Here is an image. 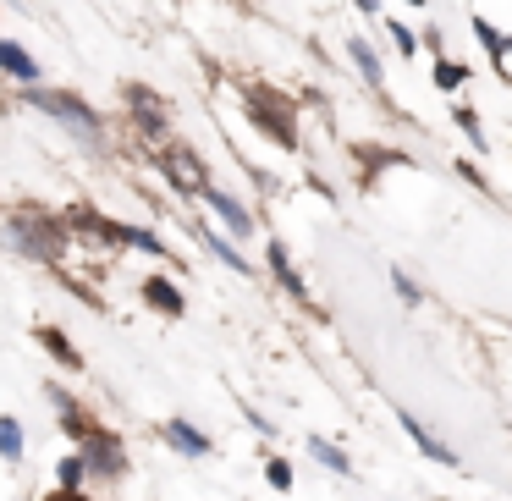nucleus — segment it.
Instances as JSON below:
<instances>
[{
    "mask_svg": "<svg viewBox=\"0 0 512 501\" xmlns=\"http://www.w3.org/2000/svg\"><path fill=\"white\" fill-rule=\"evenodd\" d=\"M28 105H39V111H50L56 122H67L72 133L83 138V144H100V116H94L89 105L78 100V94H50V89H34V94H28Z\"/></svg>",
    "mask_w": 512,
    "mask_h": 501,
    "instance_id": "1",
    "label": "nucleus"
},
{
    "mask_svg": "<svg viewBox=\"0 0 512 501\" xmlns=\"http://www.w3.org/2000/svg\"><path fill=\"white\" fill-rule=\"evenodd\" d=\"M6 243L23 248V254H34V259H56L61 254V226L56 221H28V215H17V221H6Z\"/></svg>",
    "mask_w": 512,
    "mask_h": 501,
    "instance_id": "2",
    "label": "nucleus"
},
{
    "mask_svg": "<svg viewBox=\"0 0 512 501\" xmlns=\"http://www.w3.org/2000/svg\"><path fill=\"white\" fill-rule=\"evenodd\" d=\"M248 122H254L259 133H270L281 149H292V144H298V127H292V111H287L281 100H270L265 89H254V94H248Z\"/></svg>",
    "mask_w": 512,
    "mask_h": 501,
    "instance_id": "3",
    "label": "nucleus"
},
{
    "mask_svg": "<svg viewBox=\"0 0 512 501\" xmlns=\"http://www.w3.org/2000/svg\"><path fill=\"white\" fill-rule=\"evenodd\" d=\"M78 457H83V468H89L94 479H122L127 474V452H122V441H111V435H89Z\"/></svg>",
    "mask_w": 512,
    "mask_h": 501,
    "instance_id": "4",
    "label": "nucleus"
},
{
    "mask_svg": "<svg viewBox=\"0 0 512 501\" xmlns=\"http://www.w3.org/2000/svg\"><path fill=\"white\" fill-rule=\"evenodd\" d=\"M160 166H166L171 188H182V193H204V188H210V177H204L199 155H193V149H182V144H171L166 155H160Z\"/></svg>",
    "mask_w": 512,
    "mask_h": 501,
    "instance_id": "5",
    "label": "nucleus"
},
{
    "mask_svg": "<svg viewBox=\"0 0 512 501\" xmlns=\"http://www.w3.org/2000/svg\"><path fill=\"white\" fill-rule=\"evenodd\" d=\"M127 105H133V116H138V122H144L149 144H166V105H160V100H155V94H149V89H138V83H133V89H127Z\"/></svg>",
    "mask_w": 512,
    "mask_h": 501,
    "instance_id": "6",
    "label": "nucleus"
},
{
    "mask_svg": "<svg viewBox=\"0 0 512 501\" xmlns=\"http://www.w3.org/2000/svg\"><path fill=\"white\" fill-rule=\"evenodd\" d=\"M199 199L210 204L215 215H221V221H226V232H232V237H248V232H254V215H248L243 204L232 199V193H221V188H204Z\"/></svg>",
    "mask_w": 512,
    "mask_h": 501,
    "instance_id": "7",
    "label": "nucleus"
},
{
    "mask_svg": "<svg viewBox=\"0 0 512 501\" xmlns=\"http://www.w3.org/2000/svg\"><path fill=\"white\" fill-rule=\"evenodd\" d=\"M397 419H402V430H408V441L419 446L424 457H435V463L457 468V452H452V446H446V441H441V435H435V430H424V424L413 419V413H397Z\"/></svg>",
    "mask_w": 512,
    "mask_h": 501,
    "instance_id": "8",
    "label": "nucleus"
},
{
    "mask_svg": "<svg viewBox=\"0 0 512 501\" xmlns=\"http://www.w3.org/2000/svg\"><path fill=\"white\" fill-rule=\"evenodd\" d=\"M347 56H353V67L364 72V83L375 94H386V67H380V50L369 45V39H347Z\"/></svg>",
    "mask_w": 512,
    "mask_h": 501,
    "instance_id": "9",
    "label": "nucleus"
},
{
    "mask_svg": "<svg viewBox=\"0 0 512 501\" xmlns=\"http://www.w3.org/2000/svg\"><path fill=\"white\" fill-rule=\"evenodd\" d=\"M265 259H270V270H276V281H281V287H287L292 298H298L303 309H309V287H303V276L292 270V254H287V248H281V243H270V248H265Z\"/></svg>",
    "mask_w": 512,
    "mask_h": 501,
    "instance_id": "10",
    "label": "nucleus"
},
{
    "mask_svg": "<svg viewBox=\"0 0 512 501\" xmlns=\"http://www.w3.org/2000/svg\"><path fill=\"white\" fill-rule=\"evenodd\" d=\"M0 72L17 83H39V61L28 56L23 45H12V39H0Z\"/></svg>",
    "mask_w": 512,
    "mask_h": 501,
    "instance_id": "11",
    "label": "nucleus"
},
{
    "mask_svg": "<svg viewBox=\"0 0 512 501\" xmlns=\"http://www.w3.org/2000/svg\"><path fill=\"white\" fill-rule=\"evenodd\" d=\"M144 303H149V309H160V314H182V309H188V303H182V292L171 287L166 276H149L144 281Z\"/></svg>",
    "mask_w": 512,
    "mask_h": 501,
    "instance_id": "12",
    "label": "nucleus"
},
{
    "mask_svg": "<svg viewBox=\"0 0 512 501\" xmlns=\"http://www.w3.org/2000/svg\"><path fill=\"white\" fill-rule=\"evenodd\" d=\"M166 441L177 446L182 457H204V452H210V435L193 430V424H182V419H171V424H166Z\"/></svg>",
    "mask_w": 512,
    "mask_h": 501,
    "instance_id": "13",
    "label": "nucleus"
},
{
    "mask_svg": "<svg viewBox=\"0 0 512 501\" xmlns=\"http://www.w3.org/2000/svg\"><path fill=\"white\" fill-rule=\"evenodd\" d=\"M199 243H204V248H210V254H215V259H221V265H226V270H237V276H254V270H248V259H243V254H237V248H232V243H226V237H221V232H210V226H199Z\"/></svg>",
    "mask_w": 512,
    "mask_h": 501,
    "instance_id": "14",
    "label": "nucleus"
},
{
    "mask_svg": "<svg viewBox=\"0 0 512 501\" xmlns=\"http://www.w3.org/2000/svg\"><path fill=\"white\" fill-rule=\"evenodd\" d=\"M309 452H314V463H325L331 474H353V457H347L336 441H325V435H309Z\"/></svg>",
    "mask_w": 512,
    "mask_h": 501,
    "instance_id": "15",
    "label": "nucleus"
},
{
    "mask_svg": "<svg viewBox=\"0 0 512 501\" xmlns=\"http://www.w3.org/2000/svg\"><path fill=\"white\" fill-rule=\"evenodd\" d=\"M39 342H45V353H56V364H61V369H83L78 347H72L67 336L56 331V325H39Z\"/></svg>",
    "mask_w": 512,
    "mask_h": 501,
    "instance_id": "16",
    "label": "nucleus"
},
{
    "mask_svg": "<svg viewBox=\"0 0 512 501\" xmlns=\"http://www.w3.org/2000/svg\"><path fill=\"white\" fill-rule=\"evenodd\" d=\"M452 122L468 133V144H474V149H485V144H490L485 127H479V116H474V105H452Z\"/></svg>",
    "mask_w": 512,
    "mask_h": 501,
    "instance_id": "17",
    "label": "nucleus"
},
{
    "mask_svg": "<svg viewBox=\"0 0 512 501\" xmlns=\"http://www.w3.org/2000/svg\"><path fill=\"white\" fill-rule=\"evenodd\" d=\"M0 457H6V463L23 457V424L17 419H0Z\"/></svg>",
    "mask_w": 512,
    "mask_h": 501,
    "instance_id": "18",
    "label": "nucleus"
},
{
    "mask_svg": "<svg viewBox=\"0 0 512 501\" xmlns=\"http://www.w3.org/2000/svg\"><path fill=\"white\" fill-rule=\"evenodd\" d=\"M468 83V67H457V61H435V89L441 94H457Z\"/></svg>",
    "mask_w": 512,
    "mask_h": 501,
    "instance_id": "19",
    "label": "nucleus"
},
{
    "mask_svg": "<svg viewBox=\"0 0 512 501\" xmlns=\"http://www.w3.org/2000/svg\"><path fill=\"white\" fill-rule=\"evenodd\" d=\"M56 479H61V490H83V479H89V468H83V457H61Z\"/></svg>",
    "mask_w": 512,
    "mask_h": 501,
    "instance_id": "20",
    "label": "nucleus"
},
{
    "mask_svg": "<svg viewBox=\"0 0 512 501\" xmlns=\"http://www.w3.org/2000/svg\"><path fill=\"white\" fill-rule=\"evenodd\" d=\"M391 287H397V298L408 303V309H419V303H424V292L413 287V276H402V270H391Z\"/></svg>",
    "mask_w": 512,
    "mask_h": 501,
    "instance_id": "21",
    "label": "nucleus"
},
{
    "mask_svg": "<svg viewBox=\"0 0 512 501\" xmlns=\"http://www.w3.org/2000/svg\"><path fill=\"white\" fill-rule=\"evenodd\" d=\"M490 67H496L501 83H512V39H501V45L490 50Z\"/></svg>",
    "mask_w": 512,
    "mask_h": 501,
    "instance_id": "22",
    "label": "nucleus"
},
{
    "mask_svg": "<svg viewBox=\"0 0 512 501\" xmlns=\"http://www.w3.org/2000/svg\"><path fill=\"white\" fill-rule=\"evenodd\" d=\"M265 479H270L276 490H292V463H287V457H270V463H265Z\"/></svg>",
    "mask_w": 512,
    "mask_h": 501,
    "instance_id": "23",
    "label": "nucleus"
},
{
    "mask_svg": "<svg viewBox=\"0 0 512 501\" xmlns=\"http://www.w3.org/2000/svg\"><path fill=\"white\" fill-rule=\"evenodd\" d=\"M386 34H391V45H397L402 56H413V50H419V39H413V34H408V28H402V23H386Z\"/></svg>",
    "mask_w": 512,
    "mask_h": 501,
    "instance_id": "24",
    "label": "nucleus"
},
{
    "mask_svg": "<svg viewBox=\"0 0 512 501\" xmlns=\"http://www.w3.org/2000/svg\"><path fill=\"white\" fill-rule=\"evenodd\" d=\"M474 39H479V45H485V50H496V45H501V34H496V28L485 23V17H474Z\"/></svg>",
    "mask_w": 512,
    "mask_h": 501,
    "instance_id": "25",
    "label": "nucleus"
},
{
    "mask_svg": "<svg viewBox=\"0 0 512 501\" xmlns=\"http://www.w3.org/2000/svg\"><path fill=\"white\" fill-rule=\"evenodd\" d=\"M353 6H358L364 17H380V0H353Z\"/></svg>",
    "mask_w": 512,
    "mask_h": 501,
    "instance_id": "26",
    "label": "nucleus"
},
{
    "mask_svg": "<svg viewBox=\"0 0 512 501\" xmlns=\"http://www.w3.org/2000/svg\"><path fill=\"white\" fill-rule=\"evenodd\" d=\"M50 501H89V496H83V490H56Z\"/></svg>",
    "mask_w": 512,
    "mask_h": 501,
    "instance_id": "27",
    "label": "nucleus"
},
{
    "mask_svg": "<svg viewBox=\"0 0 512 501\" xmlns=\"http://www.w3.org/2000/svg\"><path fill=\"white\" fill-rule=\"evenodd\" d=\"M413 6H424V0H413Z\"/></svg>",
    "mask_w": 512,
    "mask_h": 501,
    "instance_id": "28",
    "label": "nucleus"
}]
</instances>
